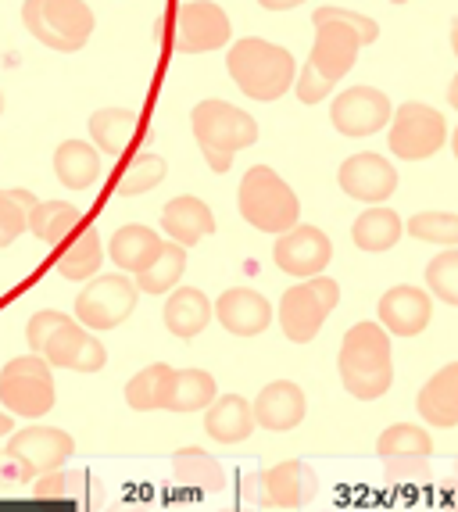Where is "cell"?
<instances>
[{
	"label": "cell",
	"mask_w": 458,
	"mask_h": 512,
	"mask_svg": "<svg viewBox=\"0 0 458 512\" xmlns=\"http://www.w3.org/2000/svg\"><path fill=\"white\" fill-rule=\"evenodd\" d=\"M315 22V47L308 65L297 76V97L305 104H319L333 94V86L355 69L358 47L365 43H376L380 26L373 18L358 15V11H344V8H315L312 15Z\"/></svg>",
	"instance_id": "obj_1"
},
{
	"label": "cell",
	"mask_w": 458,
	"mask_h": 512,
	"mask_svg": "<svg viewBox=\"0 0 458 512\" xmlns=\"http://www.w3.org/2000/svg\"><path fill=\"white\" fill-rule=\"evenodd\" d=\"M337 373L344 391L355 394L358 402H376L391 391L394 362H391V337L380 323H355L344 333L337 355Z\"/></svg>",
	"instance_id": "obj_2"
},
{
	"label": "cell",
	"mask_w": 458,
	"mask_h": 512,
	"mask_svg": "<svg viewBox=\"0 0 458 512\" xmlns=\"http://www.w3.org/2000/svg\"><path fill=\"white\" fill-rule=\"evenodd\" d=\"M226 69L240 86V94L251 101H276L294 83V54L258 36H244L229 47Z\"/></svg>",
	"instance_id": "obj_3"
},
{
	"label": "cell",
	"mask_w": 458,
	"mask_h": 512,
	"mask_svg": "<svg viewBox=\"0 0 458 512\" xmlns=\"http://www.w3.org/2000/svg\"><path fill=\"white\" fill-rule=\"evenodd\" d=\"M190 126L212 172H229L237 151L258 144V122L226 101H201L190 111Z\"/></svg>",
	"instance_id": "obj_4"
},
{
	"label": "cell",
	"mask_w": 458,
	"mask_h": 512,
	"mask_svg": "<svg viewBox=\"0 0 458 512\" xmlns=\"http://www.w3.org/2000/svg\"><path fill=\"white\" fill-rule=\"evenodd\" d=\"M240 215H244L255 230L262 233H287L301 215V201L287 187V180H280L269 165H255L244 172L237 194Z\"/></svg>",
	"instance_id": "obj_5"
},
{
	"label": "cell",
	"mask_w": 458,
	"mask_h": 512,
	"mask_svg": "<svg viewBox=\"0 0 458 512\" xmlns=\"http://www.w3.org/2000/svg\"><path fill=\"white\" fill-rule=\"evenodd\" d=\"M22 26L51 51L76 54L94 36V11L83 0H26Z\"/></svg>",
	"instance_id": "obj_6"
},
{
	"label": "cell",
	"mask_w": 458,
	"mask_h": 512,
	"mask_svg": "<svg viewBox=\"0 0 458 512\" xmlns=\"http://www.w3.org/2000/svg\"><path fill=\"white\" fill-rule=\"evenodd\" d=\"M0 405L15 416L40 419L54 409V373L40 355H22L0 369Z\"/></svg>",
	"instance_id": "obj_7"
},
{
	"label": "cell",
	"mask_w": 458,
	"mask_h": 512,
	"mask_svg": "<svg viewBox=\"0 0 458 512\" xmlns=\"http://www.w3.org/2000/svg\"><path fill=\"white\" fill-rule=\"evenodd\" d=\"M340 301V287L326 276H308L305 283L287 287L280 301V326L287 333V341L308 344L315 341V333L323 330L326 316Z\"/></svg>",
	"instance_id": "obj_8"
},
{
	"label": "cell",
	"mask_w": 458,
	"mask_h": 512,
	"mask_svg": "<svg viewBox=\"0 0 458 512\" xmlns=\"http://www.w3.org/2000/svg\"><path fill=\"white\" fill-rule=\"evenodd\" d=\"M448 140V122L437 108L419 101L401 104L398 111H391V151L398 154L401 162H423L441 151Z\"/></svg>",
	"instance_id": "obj_9"
},
{
	"label": "cell",
	"mask_w": 458,
	"mask_h": 512,
	"mask_svg": "<svg viewBox=\"0 0 458 512\" xmlns=\"http://www.w3.org/2000/svg\"><path fill=\"white\" fill-rule=\"evenodd\" d=\"M136 283L129 276H97L76 298V319L90 330H115L136 308Z\"/></svg>",
	"instance_id": "obj_10"
},
{
	"label": "cell",
	"mask_w": 458,
	"mask_h": 512,
	"mask_svg": "<svg viewBox=\"0 0 458 512\" xmlns=\"http://www.w3.org/2000/svg\"><path fill=\"white\" fill-rule=\"evenodd\" d=\"M4 452L22 466L26 480H36L40 473L65 466L76 455V441H72V434H65L58 427H29L18 430V434H8V448Z\"/></svg>",
	"instance_id": "obj_11"
},
{
	"label": "cell",
	"mask_w": 458,
	"mask_h": 512,
	"mask_svg": "<svg viewBox=\"0 0 458 512\" xmlns=\"http://www.w3.org/2000/svg\"><path fill=\"white\" fill-rule=\"evenodd\" d=\"M229 15L212 0H187L176 11V51L179 54H208L229 43Z\"/></svg>",
	"instance_id": "obj_12"
},
{
	"label": "cell",
	"mask_w": 458,
	"mask_h": 512,
	"mask_svg": "<svg viewBox=\"0 0 458 512\" xmlns=\"http://www.w3.org/2000/svg\"><path fill=\"white\" fill-rule=\"evenodd\" d=\"M391 97L376 86H351L333 101L330 119L344 137H373L376 129L391 122Z\"/></svg>",
	"instance_id": "obj_13"
},
{
	"label": "cell",
	"mask_w": 458,
	"mask_h": 512,
	"mask_svg": "<svg viewBox=\"0 0 458 512\" xmlns=\"http://www.w3.org/2000/svg\"><path fill=\"white\" fill-rule=\"evenodd\" d=\"M40 355L51 362V366L72 369V373H101L104 362H108L104 344L97 341V337H90L86 326L76 323V319H65V323L43 341Z\"/></svg>",
	"instance_id": "obj_14"
},
{
	"label": "cell",
	"mask_w": 458,
	"mask_h": 512,
	"mask_svg": "<svg viewBox=\"0 0 458 512\" xmlns=\"http://www.w3.org/2000/svg\"><path fill=\"white\" fill-rule=\"evenodd\" d=\"M272 258H276L283 273L308 280V276H319L330 265L333 244L319 226H297L294 222L287 233H280L276 248H272Z\"/></svg>",
	"instance_id": "obj_15"
},
{
	"label": "cell",
	"mask_w": 458,
	"mask_h": 512,
	"mask_svg": "<svg viewBox=\"0 0 458 512\" xmlns=\"http://www.w3.org/2000/svg\"><path fill=\"white\" fill-rule=\"evenodd\" d=\"M337 180L344 194L355 197V201H365V205H380V201H387L398 190L394 165L383 154H369V151L351 154L348 162L340 165Z\"/></svg>",
	"instance_id": "obj_16"
},
{
	"label": "cell",
	"mask_w": 458,
	"mask_h": 512,
	"mask_svg": "<svg viewBox=\"0 0 458 512\" xmlns=\"http://www.w3.org/2000/svg\"><path fill=\"white\" fill-rule=\"evenodd\" d=\"M212 316L222 323V330H229L233 337H255L265 333L272 323V305L251 287H233L212 305Z\"/></svg>",
	"instance_id": "obj_17"
},
{
	"label": "cell",
	"mask_w": 458,
	"mask_h": 512,
	"mask_svg": "<svg viewBox=\"0 0 458 512\" xmlns=\"http://www.w3.org/2000/svg\"><path fill=\"white\" fill-rule=\"evenodd\" d=\"M433 305L430 294L419 291V287H391V291L380 298V326L387 333H398V337H416L430 326Z\"/></svg>",
	"instance_id": "obj_18"
},
{
	"label": "cell",
	"mask_w": 458,
	"mask_h": 512,
	"mask_svg": "<svg viewBox=\"0 0 458 512\" xmlns=\"http://www.w3.org/2000/svg\"><path fill=\"white\" fill-rule=\"evenodd\" d=\"M376 455L387 462V473H398L405 477L408 470H419L423 473L426 459L433 455V437L426 430L412 427V423H394L380 434L376 441Z\"/></svg>",
	"instance_id": "obj_19"
},
{
	"label": "cell",
	"mask_w": 458,
	"mask_h": 512,
	"mask_svg": "<svg viewBox=\"0 0 458 512\" xmlns=\"http://www.w3.org/2000/svg\"><path fill=\"white\" fill-rule=\"evenodd\" d=\"M305 391L290 380H276V384L262 387L258 394V402L251 405L255 412V427L272 430V434H287L294 430L301 419H305Z\"/></svg>",
	"instance_id": "obj_20"
},
{
	"label": "cell",
	"mask_w": 458,
	"mask_h": 512,
	"mask_svg": "<svg viewBox=\"0 0 458 512\" xmlns=\"http://www.w3.org/2000/svg\"><path fill=\"white\" fill-rule=\"evenodd\" d=\"M262 491H265V505H272V509H297L308 498H315L319 477L308 470V462L287 459L262 473Z\"/></svg>",
	"instance_id": "obj_21"
},
{
	"label": "cell",
	"mask_w": 458,
	"mask_h": 512,
	"mask_svg": "<svg viewBox=\"0 0 458 512\" xmlns=\"http://www.w3.org/2000/svg\"><path fill=\"white\" fill-rule=\"evenodd\" d=\"M162 230L183 248H194V244H201L204 237L215 233V215L201 197H176V201H169L162 208Z\"/></svg>",
	"instance_id": "obj_22"
},
{
	"label": "cell",
	"mask_w": 458,
	"mask_h": 512,
	"mask_svg": "<svg viewBox=\"0 0 458 512\" xmlns=\"http://www.w3.org/2000/svg\"><path fill=\"white\" fill-rule=\"evenodd\" d=\"M215 398V376L204 369H169L162 384L165 412H201Z\"/></svg>",
	"instance_id": "obj_23"
},
{
	"label": "cell",
	"mask_w": 458,
	"mask_h": 512,
	"mask_svg": "<svg viewBox=\"0 0 458 512\" xmlns=\"http://www.w3.org/2000/svg\"><path fill=\"white\" fill-rule=\"evenodd\" d=\"M204 430H208V437L219 444L247 441V437L255 434V412H251V402L240 398V394L212 398L208 416H204Z\"/></svg>",
	"instance_id": "obj_24"
},
{
	"label": "cell",
	"mask_w": 458,
	"mask_h": 512,
	"mask_svg": "<svg viewBox=\"0 0 458 512\" xmlns=\"http://www.w3.org/2000/svg\"><path fill=\"white\" fill-rule=\"evenodd\" d=\"M419 416L437 430L458 427V366H444L430 384L419 391Z\"/></svg>",
	"instance_id": "obj_25"
},
{
	"label": "cell",
	"mask_w": 458,
	"mask_h": 512,
	"mask_svg": "<svg viewBox=\"0 0 458 512\" xmlns=\"http://www.w3.org/2000/svg\"><path fill=\"white\" fill-rule=\"evenodd\" d=\"M162 244L165 240L154 230H147L140 222H129V226H122V230L111 237V258H115L119 269L136 276L140 269H147L154 258L162 255Z\"/></svg>",
	"instance_id": "obj_26"
},
{
	"label": "cell",
	"mask_w": 458,
	"mask_h": 512,
	"mask_svg": "<svg viewBox=\"0 0 458 512\" xmlns=\"http://www.w3.org/2000/svg\"><path fill=\"white\" fill-rule=\"evenodd\" d=\"M208 323H212V301L204 298V291H197V287H179L165 301V326L183 341L197 337Z\"/></svg>",
	"instance_id": "obj_27"
},
{
	"label": "cell",
	"mask_w": 458,
	"mask_h": 512,
	"mask_svg": "<svg viewBox=\"0 0 458 512\" xmlns=\"http://www.w3.org/2000/svg\"><path fill=\"white\" fill-rule=\"evenodd\" d=\"M351 237L362 251L369 255H380V251H391L401 240V215L387 205H373L369 212H362L351 226Z\"/></svg>",
	"instance_id": "obj_28"
},
{
	"label": "cell",
	"mask_w": 458,
	"mask_h": 512,
	"mask_svg": "<svg viewBox=\"0 0 458 512\" xmlns=\"http://www.w3.org/2000/svg\"><path fill=\"white\" fill-rule=\"evenodd\" d=\"M172 477L183 487H194V491H204V495H219L226 487V473L222 466L201 448H179L172 455Z\"/></svg>",
	"instance_id": "obj_29"
},
{
	"label": "cell",
	"mask_w": 458,
	"mask_h": 512,
	"mask_svg": "<svg viewBox=\"0 0 458 512\" xmlns=\"http://www.w3.org/2000/svg\"><path fill=\"white\" fill-rule=\"evenodd\" d=\"M79 222H83V212L76 205H65V201H36L29 208L26 230L36 240H43V244L58 248V240H65L72 230H79Z\"/></svg>",
	"instance_id": "obj_30"
},
{
	"label": "cell",
	"mask_w": 458,
	"mask_h": 512,
	"mask_svg": "<svg viewBox=\"0 0 458 512\" xmlns=\"http://www.w3.org/2000/svg\"><path fill=\"white\" fill-rule=\"evenodd\" d=\"M101 172V154L83 140H68L54 151V176L68 190H86Z\"/></svg>",
	"instance_id": "obj_31"
},
{
	"label": "cell",
	"mask_w": 458,
	"mask_h": 512,
	"mask_svg": "<svg viewBox=\"0 0 458 512\" xmlns=\"http://www.w3.org/2000/svg\"><path fill=\"white\" fill-rule=\"evenodd\" d=\"M136 126H140V119H136V111H129V108H101L97 115H90V137H94V144L101 147L104 154H111V158L126 151Z\"/></svg>",
	"instance_id": "obj_32"
},
{
	"label": "cell",
	"mask_w": 458,
	"mask_h": 512,
	"mask_svg": "<svg viewBox=\"0 0 458 512\" xmlns=\"http://www.w3.org/2000/svg\"><path fill=\"white\" fill-rule=\"evenodd\" d=\"M104 255H101V233L97 230H79L76 237L68 240L65 248L58 255V273L65 280H86V276H94L101 269Z\"/></svg>",
	"instance_id": "obj_33"
},
{
	"label": "cell",
	"mask_w": 458,
	"mask_h": 512,
	"mask_svg": "<svg viewBox=\"0 0 458 512\" xmlns=\"http://www.w3.org/2000/svg\"><path fill=\"white\" fill-rule=\"evenodd\" d=\"M183 269H187V248L176 244V240H169V244H162V255L154 258L147 269H140L133 283H136V291L169 294L179 283V276H183Z\"/></svg>",
	"instance_id": "obj_34"
},
{
	"label": "cell",
	"mask_w": 458,
	"mask_h": 512,
	"mask_svg": "<svg viewBox=\"0 0 458 512\" xmlns=\"http://www.w3.org/2000/svg\"><path fill=\"white\" fill-rule=\"evenodd\" d=\"M86 487H90V477L83 470L58 466V470H47L36 477L33 498H40V502H83Z\"/></svg>",
	"instance_id": "obj_35"
},
{
	"label": "cell",
	"mask_w": 458,
	"mask_h": 512,
	"mask_svg": "<svg viewBox=\"0 0 458 512\" xmlns=\"http://www.w3.org/2000/svg\"><path fill=\"white\" fill-rule=\"evenodd\" d=\"M165 172H169V165H165L162 154L140 151L133 158V162H129L126 169H122V176H119V194H126V197L147 194V190H154L158 183L165 180Z\"/></svg>",
	"instance_id": "obj_36"
},
{
	"label": "cell",
	"mask_w": 458,
	"mask_h": 512,
	"mask_svg": "<svg viewBox=\"0 0 458 512\" xmlns=\"http://www.w3.org/2000/svg\"><path fill=\"white\" fill-rule=\"evenodd\" d=\"M172 366H165V362H154V366L140 369V373L133 376L126 384V402L133 412H154L162 409V384L165 376H169Z\"/></svg>",
	"instance_id": "obj_37"
},
{
	"label": "cell",
	"mask_w": 458,
	"mask_h": 512,
	"mask_svg": "<svg viewBox=\"0 0 458 512\" xmlns=\"http://www.w3.org/2000/svg\"><path fill=\"white\" fill-rule=\"evenodd\" d=\"M33 205L36 197L29 190H0V248L15 244L26 233V219Z\"/></svg>",
	"instance_id": "obj_38"
},
{
	"label": "cell",
	"mask_w": 458,
	"mask_h": 512,
	"mask_svg": "<svg viewBox=\"0 0 458 512\" xmlns=\"http://www.w3.org/2000/svg\"><path fill=\"white\" fill-rule=\"evenodd\" d=\"M416 240H426V244H448L455 248L458 244V215L451 212H419L408 219L405 226Z\"/></svg>",
	"instance_id": "obj_39"
},
{
	"label": "cell",
	"mask_w": 458,
	"mask_h": 512,
	"mask_svg": "<svg viewBox=\"0 0 458 512\" xmlns=\"http://www.w3.org/2000/svg\"><path fill=\"white\" fill-rule=\"evenodd\" d=\"M426 287L430 294L444 301V305H458V251L448 248L426 265Z\"/></svg>",
	"instance_id": "obj_40"
},
{
	"label": "cell",
	"mask_w": 458,
	"mask_h": 512,
	"mask_svg": "<svg viewBox=\"0 0 458 512\" xmlns=\"http://www.w3.org/2000/svg\"><path fill=\"white\" fill-rule=\"evenodd\" d=\"M68 316H61V312H54V308H43V312H36L33 319H29L26 326V341H29V351H40L43 341L51 337L54 330H58L61 323H65Z\"/></svg>",
	"instance_id": "obj_41"
},
{
	"label": "cell",
	"mask_w": 458,
	"mask_h": 512,
	"mask_svg": "<svg viewBox=\"0 0 458 512\" xmlns=\"http://www.w3.org/2000/svg\"><path fill=\"white\" fill-rule=\"evenodd\" d=\"M22 484H29L22 466L8 452H0V487H22Z\"/></svg>",
	"instance_id": "obj_42"
},
{
	"label": "cell",
	"mask_w": 458,
	"mask_h": 512,
	"mask_svg": "<svg viewBox=\"0 0 458 512\" xmlns=\"http://www.w3.org/2000/svg\"><path fill=\"white\" fill-rule=\"evenodd\" d=\"M265 11H287V8H297V4H305V0H258Z\"/></svg>",
	"instance_id": "obj_43"
},
{
	"label": "cell",
	"mask_w": 458,
	"mask_h": 512,
	"mask_svg": "<svg viewBox=\"0 0 458 512\" xmlns=\"http://www.w3.org/2000/svg\"><path fill=\"white\" fill-rule=\"evenodd\" d=\"M11 430H15V423H11V412H0V437H8Z\"/></svg>",
	"instance_id": "obj_44"
},
{
	"label": "cell",
	"mask_w": 458,
	"mask_h": 512,
	"mask_svg": "<svg viewBox=\"0 0 458 512\" xmlns=\"http://www.w3.org/2000/svg\"><path fill=\"white\" fill-rule=\"evenodd\" d=\"M391 4H408V0H391Z\"/></svg>",
	"instance_id": "obj_45"
},
{
	"label": "cell",
	"mask_w": 458,
	"mask_h": 512,
	"mask_svg": "<svg viewBox=\"0 0 458 512\" xmlns=\"http://www.w3.org/2000/svg\"><path fill=\"white\" fill-rule=\"evenodd\" d=\"M0 111H4V94H0Z\"/></svg>",
	"instance_id": "obj_46"
}]
</instances>
